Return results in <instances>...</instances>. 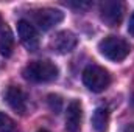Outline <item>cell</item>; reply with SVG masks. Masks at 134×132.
I'll return each mask as SVG.
<instances>
[{
	"mask_svg": "<svg viewBox=\"0 0 134 132\" xmlns=\"http://www.w3.org/2000/svg\"><path fill=\"white\" fill-rule=\"evenodd\" d=\"M24 78L31 82H52L58 78V67L50 61H31L24 68Z\"/></svg>",
	"mask_w": 134,
	"mask_h": 132,
	"instance_id": "cell-1",
	"label": "cell"
},
{
	"mask_svg": "<svg viewBox=\"0 0 134 132\" xmlns=\"http://www.w3.org/2000/svg\"><path fill=\"white\" fill-rule=\"evenodd\" d=\"M13 48H14V37L13 33L8 27H2L0 28V53L3 56H11L13 55Z\"/></svg>",
	"mask_w": 134,
	"mask_h": 132,
	"instance_id": "cell-11",
	"label": "cell"
},
{
	"mask_svg": "<svg viewBox=\"0 0 134 132\" xmlns=\"http://www.w3.org/2000/svg\"><path fill=\"white\" fill-rule=\"evenodd\" d=\"M98 50H100V53L106 59H109L112 62L123 61L130 55V51H131L130 44L125 39L117 37V36H108L103 40H100Z\"/></svg>",
	"mask_w": 134,
	"mask_h": 132,
	"instance_id": "cell-2",
	"label": "cell"
},
{
	"mask_svg": "<svg viewBox=\"0 0 134 132\" xmlns=\"http://www.w3.org/2000/svg\"><path fill=\"white\" fill-rule=\"evenodd\" d=\"M83 120V107L78 99H73L67 106L66 113V131L67 132H80Z\"/></svg>",
	"mask_w": 134,
	"mask_h": 132,
	"instance_id": "cell-8",
	"label": "cell"
},
{
	"mask_svg": "<svg viewBox=\"0 0 134 132\" xmlns=\"http://www.w3.org/2000/svg\"><path fill=\"white\" fill-rule=\"evenodd\" d=\"M3 27V22H2V17H0V28Z\"/></svg>",
	"mask_w": 134,
	"mask_h": 132,
	"instance_id": "cell-16",
	"label": "cell"
},
{
	"mask_svg": "<svg viewBox=\"0 0 134 132\" xmlns=\"http://www.w3.org/2000/svg\"><path fill=\"white\" fill-rule=\"evenodd\" d=\"M37 132H48L47 129H41V131H37Z\"/></svg>",
	"mask_w": 134,
	"mask_h": 132,
	"instance_id": "cell-17",
	"label": "cell"
},
{
	"mask_svg": "<svg viewBox=\"0 0 134 132\" xmlns=\"http://www.w3.org/2000/svg\"><path fill=\"white\" fill-rule=\"evenodd\" d=\"M100 17L108 27H117L123 17V3L119 0H104L100 5Z\"/></svg>",
	"mask_w": 134,
	"mask_h": 132,
	"instance_id": "cell-5",
	"label": "cell"
},
{
	"mask_svg": "<svg viewBox=\"0 0 134 132\" xmlns=\"http://www.w3.org/2000/svg\"><path fill=\"white\" fill-rule=\"evenodd\" d=\"M78 44V39L76 36L72 33V31H59L53 36V39L50 40V48L58 53V55H66L70 53Z\"/></svg>",
	"mask_w": 134,
	"mask_h": 132,
	"instance_id": "cell-7",
	"label": "cell"
},
{
	"mask_svg": "<svg viewBox=\"0 0 134 132\" xmlns=\"http://www.w3.org/2000/svg\"><path fill=\"white\" fill-rule=\"evenodd\" d=\"M109 124V112L106 107H97L92 113V129L95 132H106Z\"/></svg>",
	"mask_w": 134,
	"mask_h": 132,
	"instance_id": "cell-10",
	"label": "cell"
},
{
	"mask_svg": "<svg viewBox=\"0 0 134 132\" xmlns=\"http://www.w3.org/2000/svg\"><path fill=\"white\" fill-rule=\"evenodd\" d=\"M83 82L84 86L94 92V93H100L103 92L109 82H111V76L108 73V70H104L100 65H87L83 71Z\"/></svg>",
	"mask_w": 134,
	"mask_h": 132,
	"instance_id": "cell-3",
	"label": "cell"
},
{
	"mask_svg": "<svg viewBox=\"0 0 134 132\" xmlns=\"http://www.w3.org/2000/svg\"><path fill=\"white\" fill-rule=\"evenodd\" d=\"M5 101L8 103V106L17 112V113H25L27 110V99H25V93L22 92L20 87L17 86H9L5 90Z\"/></svg>",
	"mask_w": 134,
	"mask_h": 132,
	"instance_id": "cell-9",
	"label": "cell"
},
{
	"mask_svg": "<svg viewBox=\"0 0 134 132\" xmlns=\"http://www.w3.org/2000/svg\"><path fill=\"white\" fill-rule=\"evenodd\" d=\"M31 17H33L34 25H37L42 31H48L64 19V13L55 8H42V9L33 11Z\"/></svg>",
	"mask_w": 134,
	"mask_h": 132,
	"instance_id": "cell-4",
	"label": "cell"
},
{
	"mask_svg": "<svg viewBox=\"0 0 134 132\" xmlns=\"http://www.w3.org/2000/svg\"><path fill=\"white\" fill-rule=\"evenodd\" d=\"M0 132H17L14 120L5 112H0Z\"/></svg>",
	"mask_w": 134,
	"mask_h": 132,
	"instance_id": "cell-12",
	"label": "cell"
},
{
	"mask_svg": "<svg viewBox=\"0 0 134 132\" xmlns=\"http://www.w3.org/2000/svg\"><path fill=\"white\" fill-rule=\"evenodd\" d=\"M48 106H50V109L55 112V113H59V110H61V107H63V99L61 97H58V95H48Z\"/></svg>",
	"mask_w": 134,
	"mask_h": 132,
	"instance_id": "cell-13",
	"label": "cell"
},
{
	"mask_svg": "<svg viewBox=\"0 0 134 132\" xmlns=\"http://www.w3.org/2000/svg\"><path fill=\"white\" fill-rule=\"evenodd\" d=\"M17 34H19V39L22 42V45L30 50L34 51L37 50L39 47V34L37 30L34 28V25L28 20H19L17 22Z\"/></svg>",
	"mask_w": 134,
	"mask_h": 132,
	"instance_id": "cell-6",
	"label": "cell"
},
{
	"mask_svg": "<svg viewBox=\"0 0 134 132\" xmlns=\"http://www.w3.org/2000/svg\"><path fill=\"white\" fill-rule=\"evenodd\" d=\"M122 132H134V123L133 124H126L125 128H123V131Z\"/></svg>",
	"mask_w": 134,
	"mask_h": 132,
	"instance_id": "cell-15",
	"label": "cell"
},
{
	"mask_svg": "<svg viewBox=\"0 0 134 132\" xmlns=\"http://www.w3.org/2000/svg\"><path fill=\"white\" fill-rule=\"evenodd\" d=\"M128 33L134 36V13L131 14V17H130V23H128Z\"/></svg>",
	"mask_w": 134,
	"mask_h": 132,
	"instance_id": "cell-14",
	"label": "cell"
},
{
	"mask_svg": "<svg viewBox=\"0 0 134 132\" xmlns=\"http://www.w3.org/2000/svg\"><path fill=\"white\" fill-rule=\"evenodd\" d=\"M131 104L134 106V95H133V98H131Z\"/></svg>",
	"mask_w": 134,
	"mask_h": 132,
	"instance_id": "cell-18",
	"label": "cell"
}]
</instances>
